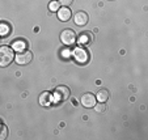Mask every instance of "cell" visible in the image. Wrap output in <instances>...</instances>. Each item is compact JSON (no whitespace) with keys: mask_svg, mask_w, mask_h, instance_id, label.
<instances>
[{"mask_svg":"<svg viewBox=\"0 0 148 140\" xmlns=\"http://www.w3.org/2000/svg\"><path fill=\"white\" fill-rule=\"evenodd\" d=\"M93 107L96 109V111H97V113H103V111H106V105H103V102H101V104H98V105H95Z\"/></svg>","mask_w":148,"mask_h":140,"instance_id":"9a60e30c","label":"cell"},{"mask_svg":"<svg viewBox=\"0 0 148 140\" xmlns=\"http://www.w3.org/2000/svg\"><path fill=\"white\" fill-rule=\"evenodd\" d=\"M76 39H77V43L80 46H88L92 43L93 36L89 33V31H83V33L79 36V38H76Z\"/></svg>","mask_w":148,"mask_h":140,"instance_id":"52a82bcc","label":"cell"},{"mask_svg":"<svg viewBox=\"0 0 148 140\" xmlns=\"http://www.w3.org/2000/svg\"><path fill=\"white\" fill-rule=\"evenodd\" d=\"M72 58L76 63H79V64H87V63L90 60L89 53L83 47H76L75 50L72 51Z\"/></svg>","mask_w":148,"mask_h":140,"instance_id":"7a4b0ae2","label":"cell"},{"mask_svg":"<svg viewBox=\"0 0 148 140\" xmlns=\"http://www.w3.org/2000/svg\"><path fill=\"white\" fill-rule=\"evenodd\" d=\"M73 21H75L76 25L84 26L88 24L89 17H88V14L85 13V12H77V13H75V16H73Z\"/></svg>","mask_w":148,"mask_h":140,"instance_id":"ba28073f","label":"cell"},{"mask_svg":"<svg viewBox=\"0 0 148 140\" xmlns=\"http://www.w3.org/2000/svg\"><path fill=\"white\" fill-rule=\"evenodd\" d=\"M97 100L100 102H105V101H108V98H109V92H108L106 89H101L100 92L97 93Z\"/></svg>","mask_w":148,"mask_h":140,"instance_id":"7c38bea8","label":"cell"},{"mask_svg":"<svg viewBox=\"0 0 148 140\" xmlns=\"http://www.w3.org/2000/svg\"><path fill=\"white\" fill-rule=\"evenodd\" d=\"M72 17V12L70 11V8L68 7H62V8L58 9V18L60 20V21H68V20Z\"/></svg>","mask_w":148,"mask_h":140,"instance_id":"9c48e42d","label":"cell"},{"mask_svg":"<svg viewBox=\"0 0 148 140\" xmlns=\"http://www.w3.org/2000/svg\"><path fill=\"white\" fill-rule=\"evenodd\" d=\"M26 47H28V43H26L24 39H16V41L12 43L13 51H17V53H21V51L26 50Z\"/></svg>","mask_w":148,"mask_h":140,"instance_id":"30bf717a","label":"cell"},{"mask_svg":"<svg viewBox=\"0 0 148 140\" xmlns=\"http://www.w3.org/2000/svg\"><path fill=\"white\" fill-rule=\"evenodd\" d=\"M50 102H51V97H50V94H49L47 92L42 93L41 97H39V104H41V105H45V106H47V105L50 104Z\"/></svg>","mask_w":148,"mask_h":140,"instance_id":"4fadbf2b","label":"cell"},{"mask_svg":"<svg viewBox=\"0 0 148 140\" xmlns=\"http://www.w3.org/2000/svg\"><path fill=\"white\" fill-rule=\"evenodd\" d=\"M7 136H8V128L7 126L0 123V140H4Z\"/></svg>","mask_w":148,"mask_h":140,"instance_id":"5bb4252c","label":"cell"},{"mask_svg":"<svg viewBox=\"0 0 148 140\" xmlns=\"http://www.w3.org/2000/svg\"><path fill=\"white\" fill-rule=\"evenodd\" d=\"M14 59H16L17 64L25 66V64H29V63L32 62V59H33V54H32L30 51H28V50H24V51H21V53L17 54Z\"/></svg>","mask_w":148,"mask_h":140,"instance_id":"5b68a950","label":"cell"},{"mask_svg":"<svg viewBox=\"0 0 148 140\" xmlns=\"http://www.w3.org/2000/svg\"><path fill=\"white\" fill-rule=\"evenodd\" d=\"M12 31V28L8 23H0V37H8Z\"/></svg>","mask_w":148,"mask_h":140,"instance_id":"8fae6325","label":"cell"},{"mask_svg":"<svg viewBox=\"0 0 148 140\" xmlns=\"http://www.w3.org/2000/svg\"><path fill=\"white\" fill-rule=\"evenodd\" d=\"M73 0H58V3L60 4L62 7H70L72 4Z\"/></svg>","mask_w":148,"mask_h":140,"instance_id":"e0dca14e","label":"cell"},{"mask_svg":"<svg viewBox=\"0 0 148 140\" xmlns=\"http://www.w3.org/2000/svg\"><path fill=\"white\" fill-rule=\"evenodd\" d=\"M14 59L13 48L9 46H1L0 47V67H7Z\"/></svg>","mask_w":148,"mask_h":140,"instance_id":"6da1fadb","label":"cell"},{"mask_svg":"<svg viewBox=\"0 0 148 140\" xmlns=\"http://www.w3.org/2000/svg\"><path fill=\"white\" fill-rule=\"evenodd\" d=\"M49 9H50V11H58L59 9V3L58 1H51L50 4H49Z\"/></svg>","mask_w":148,"mask_h":140,"instance_id":"2e32d148","label":"cell"},{"mask_svg":"<svg viewBox=\"0 0 148 140\" xmlns=\"http://www.w3.org/2000/svg\"><path fill=\"white\" fill-rule=\"evenodd\" d=\"M81 105L87 109H92L96 105V96L93 93H85L81 97Z\"/></svg>","mask_w":148,"mask_h":140,"instance_id":"8992f818","label":"cell"},{"mask_svg":"<svg viewBox=\"0 0 148 140\" xmlns=\"http://www.w3.org/2000/svg\"><path fill=\"white\" fill-rule=\"evenodd\" d=\"M76 33L71 29H64V30L60 33V41L63 45L66 46H72L76 43Z\"/></svg>","mask_w":148,"mask_h":140,"instance_id":"277c9868","label":"cell"},{"mask_svg":"<svg viewBox=\"0 0 148 140\" xmlns=\"http://www.w3.org/2000/svg\"><path fill=\"white\" fill-rule=\"evenodd\" d=\"M70 94H71L70 89L67 87H64V85H60V87H56L55 90H54L53 100L55 102H58V104H60V102L67 101L70 98Z\"/></svg>","mask_w":148,"mask_h":140,"instance_id":"3957f363","label":"cell"}]
</instances>
